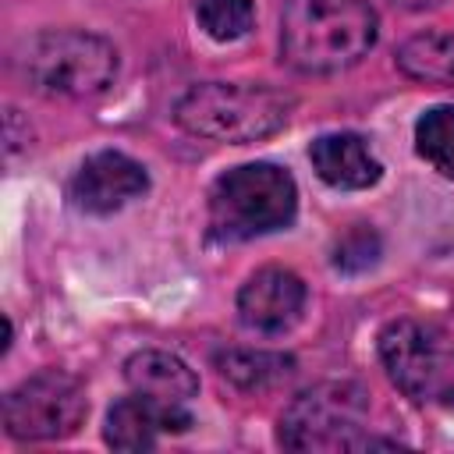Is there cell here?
<instances>
[{
	"label": "cell",
	"instance_id": "obj_1",
	"mask_svg": "<svg viewBox=\"0 0 454 454\" xmlns=\"http://www.w3.org/2000/svg\"><path fill=\"white\" fill-rule=\"evenodd\" d=\"M380 18L369 0H284L280 60L309 78L340 74L376 46Z\"/></svg>",
	"mask_w": 454,
	"mask_h": 454
},
{
	"label": "cell",
	"instance_id": "obj_2",
	"mask_svg": "<svg viewBox=\"0 0 454 454\" xmlns=\"http://www.w3.org/2000/svg\"><path fill=\"white\" fill-rule=\"evenodd\" d=\"M294 103L287 89L266 82H199L177 96L174 121L195 138L248 145L277 135L291 121Z\"/></svg>",
	"mask_w": 454,
	"mask_h": 454
},
{
	"label": "cell",
	"instance_id": "obj_3",
	"mask_svg": "<svg viewBox=\"0 0 454 454\" xmlns=\"http://www.w3.org/2000/svg\"><path fill=\"white\" fill-rule=\"evenodd\" d=\"M21 78L53 99H92L117 82V46L89 28H43L14 50Z\"/></svg>",
	"mask_w": 454,
	"mask_h": 454
},
{
	"label": "cell",
	"instance_id": "obj_4",
	"mask_svg": "<svg viewBox=\"0 0 454 454\" xmlns=\"http://www.w3.org/2000/svg\"><path fill=\"white\" fill-rule=\"evenodd\" d=\"M298 216V184L287 167L241 163L223 170L209 188V238L220 245L252 241L291 227Z\"/></svg>",
	"mask_w": 454,
	"mask_h": 454
},
{
	"label": "cell",
	"instance_id": "obj_5",
	"mask_svg": "<svg viewBox=\"0 0 454 454\" xmlns=\"http://www.w3.org/2000/svg\"><path fill=\"white\" fill-rule=\"evenodd\" d=\"M277 443L287 450H362L387 440L369 426V390L351 380H326L291 397L277 422Z\"/></svg>",
	"mask_w": 454,
	"mask_h": 454
},
{
	"label": "cell",
	"instance_id": "obj_6",
	"mask_svg": "<svg viewBox=\"0 0 454 454\" xmlns=\"http://www.w3.org/2000/svg\"><path fill=\"white\" fill-rule=\"evenodd\" d=\"M390 383L411 401H454V340L436 323L401 316L376 337Z\"/></svg>",
	"mask_w": 454,
	"mask_h": 454
},
{
	"label": "cell",
	"instance_id": "obj_7",
	"mask_svg": "<svg viewBox=\"0 0 454 454\" xmlns=\"http://www.w3.org/2000/svg\"><path fill=\"white\" fill-rule=\"evenodd\" d=\"M89 415L85 383L64 369H39L4 394V429L14 440H64Z\"/></svg>",
	"mask_w": 454,
	"mask_h": 454
},
{
	"label": "cell",
	"instance_id": "obj_8",
	"mask_svg": "<svg viewBox=\"0 0 454 454\" xmlns=\"http://www.w3.org/2000/svg\"><path fill=\"white\" fill-rule=\"evenodd\" d=\"M145 192H149L145 167L121 149H99V153L85 156L67 184L71 206L89 216H110V213L124 209L128 202L142 199Z\"/></svg>",
	"mask_w": 454,
	"mask_h": 454
},
{
	"label": "cell",
	"instance_id": "obj_9",
	"mask_svg": "<svg viewBox=\"0 0 454 454\" xmlns=\"http://www.w3.org/2000/svg\"><path fill=\"white\" fill-rule=\"evenodd\" d=\"M305 301H309V291L294 270L262 266L238 291V319L255 333L277 337L301 319Z\"/></svg>",
	"mask_w": 454,
	"mask_h": 454
},
{
	"label": "cell",
	"instance_id": "obj_10",
	"mask_svg": "<svg viewBox=\"0 0 454 454\" xmlns=\"http://www.w3.org/2000/svg\"><path fill=\"white\" fill-rule=\"evenodd\" d=\"M192 422H195L192 411L156 404V401H149V397L131 390L128 397L110 404L106 426H103V440L114 450H153L163 433H184Z\"/></svg>",
	"mask_w": 454,
	"mask_h": 454
},
{
	"label": "cell",
	"instance_id": "obj_11",
	"mask_svg": "<svg viewBox=\"0 0 454 454\" xmlns=\"http://www.w3.org/2000/svg\"><path fill=\"white\" fill-rule=\"evenodd\" d=\"M312 170L337 192H362L383 177V163L358 131H326L309 145Z\"/></svg>",
	"mask_w": 454,
	"mask_h": 454
},
{
	"label": "cell",
	"instance_id": "obj_12",
	"mask_svg": "<svg viewBox=\"0 0 454 454\" xmlns=\"http://www.w3.org/2000/svg\"><path fill=\"white\" fill-rule=\"evenodd\" d=\"M124 380L135 394H142L156 404H167V408H184V411H188L192 397L199 394L195 369L181 355L163 351V348H142V351L128 355Z\"/></svg>",
	"mask_w": 454,
	"mask_h": 454
},
{
	"label": "cell",
	"instance_id": "obj_13",
	"mask_svg": "<svg viewBox=\"0 0 454 454\" xmlns=\"http://www.w3.org/2000/svg\"><path fill=\"white\" fill-rule=\"evenodd\" d=\"M213 365L227 383L248 394L273 390L294 376V358L284 351H266V348H223L213 355Z\"/></svg>",
	"mask_w": 454,
	"mask_h": 454
},
{
	"label": "cell",
	"instance_id": "obj_14",
	"mask_svg": "<svg viewBox=\"0 0 454 454\" xmlns=\"http://www.w3.org/2000/svg\"><path fill=\"white\" fill-rule=\"evenodd\" d=\"M397 71L422 85L454 89V32H415L397 46Z\"/></svg>",
	"mask_w": 454,
	"mask_h": 454
},
{
	"label": "cell",
	"instance_id": "obj_15",
	"mask_svg": "<svg viewBox=\"0 0 454 454\" xmlns=\"http://www.w3.org/2000/svg\"><path fill=\"white\" fill-rule=\"evenodd\" d=\"M415 153L440 177L454 181V106L450 103H436V106L419 114V121H415Z\"/></svg>",
	"mask_w": 454,
	"mask_h": 454
},
{
	"label": "cell",
	"instance_id": "obj_16",
	"mask_svg": "<svg viewBox=\"0 0 454 454\" xmlns=\"http://www.w3.org/2000/svg\"><path fill=\"white\" fill-rule=\"evenodd\" d=\"M195 21L213 43H238L255 25L252 0H195Z\"/></svg>",
	"mask_w": 454,
	"mask_h": 454
},
{
	"label": "cell",
	"instance_id": "obj_17",
	"mask_svg": "<svg viewBox=\"0 0 454 454\" xmlns=\"http://www.w3.org/2000/svg\"><path fill=\"white\" fill-rule=\"evenodd\" d=\"M383 241L369 223H355L351 231H344L333 245V270L340 273H365L380 262Z\"/></svg>",
	"mask_w": 454,
	"mask_h": 454
},
{
	"label": "cell",
	"instance_id": "obj_18",
	"mask_svg": "<svg viewBox=\"0 0 454 454\" xmlns=\"http://www.w3.org/2000/svg\"><path fill=\"white\" fill-rule=\"evenodd\" d=\"M397 7H408V11H429V7H440L443 0H390Z\"/></svg>",
	"mask_w": 454,
	"mask_h": 454
}]
</instances>
